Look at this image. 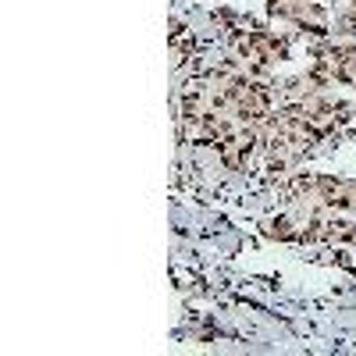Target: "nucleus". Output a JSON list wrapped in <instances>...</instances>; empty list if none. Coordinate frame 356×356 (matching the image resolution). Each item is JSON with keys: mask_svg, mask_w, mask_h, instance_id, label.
<instances>
[{"mask_svg": "<svg viewBox=\"0 0 356 356\" xmlns=\"http://www.w3.org/2000/svg\"><path fill=\"white\" fill-rule=\"evenodd\" d=\"M353 243H356V239H353Z\"/></svg>", "mask_w": 356, "mask_h": 356, "instance_id": "6e6552de", "label": "nucleus"}, {"mask_svg": "<svg viewBox=\"0 0 356 356\" xmlns=\"http://www.w3.org/2000/svg\"><path fill=\"white\" fill-rule=\"evenodd\" d=\"M342 11H346V15L356 22V0H342Z\"/></svg>", "mask_w": 356, "mask_h": 356, "instance_id": "0eeeda50", "label": "nucleus"}, {"mask_svg": "<svg viewBox=\"0 0 356 356\" xmlns=\"http://www.w3.org/2000/svg\"><path fill=\"white\" fill-rule=\"evenodd\" d=\"M296 107H300V114H303V122L314 129V136L317 139H324V136H332L342 122H346V104H335V100H328V97H324V93H307L300 104H296Z\"/></svg>", "mask_w": 356, "mask_h": 356, "instance_id": "423d86ee", "label": "nucleus"}, {"mask_svg": "<svg viewBox=\"0 0 356 356\" xmlns=\"http://www.w3.org/2000/svg\"><path fill=\"white\" fill-rule=\"evenodd\" d=\"M214 146L221 150V161H225L232 171H243V168L253 161V154L260 150V125L232 118L228 129L221 132V139H218Z\"/></svg>", "mask_w": 356, "mask_h": 356, "instance_id": "7ed1b4c3", "label": "nucleus"}, {"mask_svg": "<svg viewBox=\"0 0 356 356\" xmlns=\"http://www.w3.org/2000/svg\"><path fill=\"white\" fill-rule=\"evenodd\" d=\"M267 15L282 18V22H292V25L307 29V33H317V36H324L332 29L324 0H271V4H267Z\"/></svg>", "mask_w": 356, "mask_h": 356, "instance_id": "39448f33", "label": "nucleus"}, {"mask_svg": "<svg viewBox=\"0 0 356 356\" xmlns=\"http://www.w3.org/2000/svg\"><path fill=\"white\" fill-rule=\"evenodd\" d=\"M310 82L317 89L335 86V82L356 89V47H328V50H321L317 65L310 72Z\"/></svg>", "mask_w": 356, "mask_h": 356, "instance_id": "20e7f679", "label": "nucleus"}, {"mask_svg": "<svg viewBox=\"0 0 356 356\" xmlns=\"http://www.w3.org/2000/svg\"><path fill=\"white\" fill-rule=\"evenodd\" d=\"M314 143H317V136L303 122V114H300L296 104H285L282 111H271V118L260 125V154H264V168L271 175L289 171Z\"/></svg>", "mask_w": 356, "mask_h": 356, "instance_id": "f257e3e1", "label": "nucleus"}, {"mask_svg": "<svg viewBox=\"0 0 356 356\" xmlns=\"http://www.w3.org/2000/svg\"><path fill=\"white\" fill-rule=\"evenodd\" d=\"M289 54V43L267 29H250V33H239L235 36V57L246 65L250 75H264L271 65L285 61Z\"/></svg>", "mask_w": 356, "mask_h": 356, "instance_id": "f03ea898", "label": "nucleus"}]
</instances>
